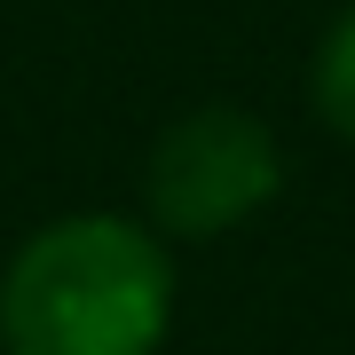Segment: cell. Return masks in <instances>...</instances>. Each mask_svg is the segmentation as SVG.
I'll return each instance as SVG.
<instances>
[{
    "label": "cell",
    "instance_id": "1",
    "mask_svg": "<svg viewBox=\"0 0 355 355\" xmlns=\"http://www.w3.org/2000/svg\"><path fill=\"white\" fill-rule=\"evenodd\" d=\"M166 316H174V268L150 229L119 214L48 221L0 277L8 355H158Z\"/></svg>",
    "mask_w": 355,
    "mask_h": 355
},
{
    "label": "cell",
    "instance_id": "2",
    "mask_svg": "<svg viewBox=\"0 0 355 355\" xmlns=\"http://www.w3.org/2000/svg\"><path fill=\"white\" fill-rule=\"evenodd\" d=\"M284 182V150L277 135L261 127L253 111H229V103H205V111L174 119L150 150V174H142V198L150 214L174 229V237H221V229L253 221Z\"/></svg>",
    "mask_w": 355,
    "mask_h": 355
},
{
    "label": "cell",
    "instance_id": "3",
    "mask_svg": "<svg viewBox=\"0 0 355 355\" xmlns=\"http://www.w3.org/2000/svg\"><path fill=\"white\" fill-rule=\"evenodd\" d=\"M316 111H324L331 135L355 142V8L324 32V48H316Z\"/></svg>",
    "mask_w": 355,
    "mask_h": 355
}]
</instances>
